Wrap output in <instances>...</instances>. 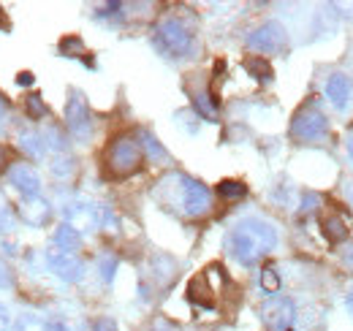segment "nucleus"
<instances>
[{
  "label": "nucleus",
  "instance_id": "26",
  "mask_svg": "<svg viewBox=\"0 0 353 331\" xmlns=\"http://www.w3.org/2000/svg\"><path fill=\"white\" fill-rule=\"evenodd\" d=\"M28 112H30V117H33V120L46 117V106H44V101H41V95H39V92H33V95L28 98Z\"/></svg>",
  "mask_w": 353,
  "mask_h": 331
},
{
  "label": "nucleus",
  "instance_id": "23",
  "mask_svg": "<svg viewBox=\"0 0 353 331\" xmlns=\"http://www.w3.org/2000/svg\"><path fill=\"white\" fill-rule=\"evenodd\" d=\"M261 288L266 293H277L280 290V274H277L274 266H266L264 272H261Z\"/></svg>",
  "mask_w": 353,
  "mask_h": 331
},
{
  "label": "nucleus",
  "instance_id": "11",
  "mask_svg": "<svg viewBox=\"0 0 353 331\" xmlns=\"http://www.w3.org/2000/svg\"><path fill=\"white\" fill-rule=\"evenodd\" d=\"M8 179L22 196H39L41 190V177L30 163H14L8 168Z\"/></svg>",
  "mask_w": 353,
  "mask_h": 331
},
{
  "label": "nucleus",
  "instance_id": "33",
  "mask_svg": "<svg viewBox=\"0 0 353 331\" xmlns=\"http://www.w3.org/2000/svg\"><path fill=\"white\" fill-rule=\"evenodd\" d=\"M17 84H22V87H25V84H33V74H28V71L19 74V77H17Z\"/></svg>",
  "mask_w": 353,
  "mask_h": 331
},
{
  "label": "nucleus",
  "instance_id": "8",
  "mask_svg": "<svg viewBox=\"0 0 353 331\" xmlns=\"http://www.w3.org/2000/svg\"><path fill=\"white\" fill-rule=\"evenodd\" d=\"M46 263H49L52 274H57L65 283H79L85 277V263L74 252H65V250H57V248L46 250Z\"/></svg>",
  "mask_w": 353,
  "mask_h": 331
},
{
  "label": "nucleus",
  "instance_id": "10",
  "mask_svg": "<svg viewBox=\"0 0 353 331\" xmlns=\"http://www.w3.org/2000/svg\"><path fill=\"white\" fill-rule=\"evenodd\" d=\"M248 46L256 52H277L285 46V28L280 22H264L248 36Z\"/></svg>",
  "mask_w": 353,
  "mask_h": 331
},
{
  "label": "nucleus",
  "instance_id": "37",
  "mask_svg": "<svg viewBox=\"0 0 353 331\" xmlns=\"http://www.w3.org/2000/svg\"><path fill=\"white\" fill-rule=\"evenodd\" d=\"M348 310H351V312H353V290H351V293H348Z\"/></svg>",
  "mask_w": 353,
  "mask_h": 331
},
{
  "label": "nucleus",
  "instance_id": "29",
  "mask_svg": "<svg viewBox=\"0 0 353 331\" xmlns=\"http://www.w3.org/2000/svg\"><path fill=\"white\" fill-rule=\"evenodd\" d=\"M92 331H120V329H117V323H114L112 318H98V321L92 323Z\"/></svg>",
  "mask_w": 353,
  "mask_h": 331
},
{
  "label": "nucleus",
  "instance_id": "38",
  "mask_svg": "<svg viewBox=\"0 0 353 331\" xmlns=\"http://www.w3.org/2000/svg\"><path fill=\"white\" fill-rule=\"evenodd\" d=\"M0 114H6V101L0 98Z\"/></svg>",
  "mask_w": 353,
  "mask_h": 331
},
{
  "label": "nucleus",
  "instance_id": "9",
  "mask_svg": "<svg viewBox=\"0 0 353 331\" xmlns=\"http://www.w3.org/2000/svg\"><path fill=\"white\" fill-rule=\"evenodd\" d=\"M63 217H65V225H71L79 234H88V231H95L103 223V209L77 201V204H68L63 209Z\"/></svg>",
  "mask_w": 353,
  "mask_h": 331
},
{
  "label": "nucleus",
  "instance_id": "30",
  "mask_svg": "<svg viewBox=\"0 0 353 331\" xmlns=\"http://www.w3.org/2000/svg\"><path fill=\"white\" fill-rule=\"evenodd\" d=\"M8 326H11V315H8V310L0 304V331H8Z\"/></svg>",
  "mask_w": 353,
  "mask_h": 331
},
{
  "label": "nucleus",
  "instance_id": "32",
  "mask_svg": "<svg viewBox=\"0 0 353 331\" xmlns=\"http://www.w3.org/2000/svg\"><path fill=\"white\" fill-rule=\"evenodd\" d=\"M8 214V199H6V193L0 190V217H6Z\"/></svg>",
  "mask_w": 353,
  "mask_h": 331
},
{
  "label": "nucleus",
  "instance_id": "7",
  "mask_svg": "<svg viewBox=\"0 0 353 331\" xmlns=\"http://www.w3.org/2000/svg\"><path fill=\"white\" fill-rule=\"evenodd\" d=\"M65 123H68L71 133H74L77 139H88L90 130H92L90 106L79 90H71V95H68V103H65Z\"/></svg>",
  "mask_w": 353,
  "mask_h": 331
},
{
  "label": "nucleus",
  "instance_id": "13",
  "mask_svg": "<svg viewBox=\"0 0 353 331\" xmlns=\"http://www.w3.org/2000/svg\"><path fill=\"white\" fill-rule=\"evenodd\" d=\"M351 95H353V84L345 74L329 77V82H326V98L332 101L334 109H345L351 103Z\"/></svg>",
  "mask_w": 353,
  "mask_h": 331
},
{
  "label": "nucleus",
  "instance_id": "17",
  "mask_svg": "<svg viewBox=\"0 0 353 331\" xmlns=\"http://www.w3.org/2000/svg\"><path fill=\"white\" fill-rule=\"evenodd\" d=\"M19 147L30 158H39V155H44V136L39 130H22L19 133Z\"/></svg>",
  "mask_w": 353,
  "mask_h": 331
},
{
  "label": "nucleus",
  "instance_id": "18",
  "mask_svg": "<svg viewBox=\"0 0 353 331\" xmlns=\"http://www.w3.org/2000/svg\"><path fill=\"white\" fill-rule=\"evenodd\" d=\"M218 193H221L225 201H236V199H245L248 188L242 182H236V179H225V182L218 185Z\"/></svg>",
  "mask_w": 353,
  "mask_h": 331
},
{
  "label": "nucleus",
  "instance_id": "24",
  "mask_svg": "<svg viewBox=\"0 0 353 331\" xmlns=\"http://www.w3.org/2000/svg\"><path fill=\"white\" fill-rule=\"evenodd\" d=\"M141 139H144V141H141V147L150 152V158H152V161H161V158H166V150H163V147H161V144H158V141H155L150 133H144Z\"/></svg>",
  "mask_w": 353,
  "mask_h": 331
},
{
  "label": "nucleus",
  "instance_id": "15",
  "mask_svg": "<svg viewBox=\"0 0 353 331\" xmlns=\"http://www.w3.org/2000/svg\"><path fill=\"white\" fill-rule=\"evenodd\" d=\"M188 299L199 307H212V288L207 285V274H199L188 285Z\"/></svg>",
  "mask_w": 353,
  "mask_h": 331
},
{
  "label": "nucleus",
  "instance_id": "35",
  "mask_svg": "<svg viewBox=\"0 0 353 331\" xmlns=\"http://www.w3.org/2000/svg\"><path fill=\"white\" fill-rule=\"evenodd\" d=\"M345 147H348V155H351V161H353V128L348 130V139H345Z\"/></svg>",
  "mask_w": 353,
  "mask_h": 331
},
{
  "label": "nucleus",
  "instance_id": "3",
  "mask_svg": "<svg viewBox=\"0 0 353 331\" xmlns=\"http://www.w3.org/2000/svg\"><path fill=\"white\" fill-rule=\"evenodd\" d=\"M155 43L169 57H188L193 52V36H190V30L179 19L161 22L158 25V33H155Z\"/></svg>",
  "mask_w": 353,
  "mask_h": 331
},
{
  "label": "nucleus",
  "instance_id": "16",
  "mask_svg": "<svg viewBox=\"0 0 353 331\" xmlns=\"http://www.w3.org/2000/svg\"><path fill=\"white\" fill-rule=\"evenodd\" d=\"M52 242H54V248L57 250H65V252H74V250H79L82 245V234L79 231H74L71 225H60L54 234H52Z\"/></svg>",
  "mask_w": 353,
  "mask_h": 331
},
{
  "label": "nucleus",
  "instance_id": "6",
  "mask_svg": "<svg viewBox=\"0 0 353 331\" xmlns=\"http://www.w3.org/2000/svg\"><path fill=\"white\" fill-rule=\"evenodd\" d=\"M294 318H296V307L291 299L277 296V299H269L261 307V321L269 331H291Z\"/></svg>",
  "mask_w": 353,
  "mask_h": 331
},
{
  "label": "nucleus",
  "instance_id": "22",
  "mask_svg": "<svg viewBox=\"0 0 353 331\" xmlns=\"http://www.w3.org/2000/svg\"><path fill=\"white\" fill-rule=\"evenodd\" d=\"M82 52H85V43L77 36H68L60 41V54H65V57H82Z\"/></svg>",
  "mask_w": 353,
  "mask_h": 331
},
{
  "label": "nucleus",
  "instance_id": "20",
  "mask_svg": "<svg viewBox=\"0 0 353 331\" xmlns=\"http://www.w3.org/2000/svg\"><path fill=\"white\" fill-rule=\"evenodd\" d=\"M11 331H46V326L36 315H19V318L14 321Z\"/></svg>",
  "mask_w": 353,
  "mask_h": 331
},
{
  "label": "nucleus",
  "instance_id": "5",
  "mask_svg": "<svg viewBox=\"0 0 353 331\" xmlns=\"http://www.w3.org/2000/svg\"><path fill=\"white\" fill-rule=\"evenodd\" d=\"M326 130H329L326 114H323L318 106H312V103L302 106V109L296 112L294 123H291V136L299 139V141H315V139L326 136Z\"/></svg>",
  "mask_w": 353,
  "mask_h": 331
},
{
  "label": "nucleus",
  "instance_id": "31",
  "mask_svg": "<svg viewBox=\"0 0 353 331\" xmlns=\"http://www.w3.org/2000/svg\"><path fill=\"white\" fill-rule=\"evenodd\" d=\"M8 163H11V158H8V150H6V147H0V174L11 168Z\"/></svg>",
  "mask_w": 353,
  "mask_h": 331
},
{
  "label": "nucleus",
  "instance_id": "21",
  "mask_svg": "<svg viewBox=\"0 0 353 331\" xmlns=\"http://www.w3.org/2000/svg\"><path fill=\"white\" fill-rule=\"evenodd\" d=\"M193 103H196V109H199L201 117H207V120H215V117H218V109H215V103L210 101V95L199 92V95L193 98Z\"/></svg>",
  "mask_w": 353,
  "mask_h": 331
},
{
  "label": "nucleus",
  "instance_id": "34",
  "mask_svg": "<svg viewBox=\"0 0 353 331\" xmlns=\"http://www.w3.org/2000/svg\"><path fill=\"white\" fill-rule=\"evenodd\" d=\"M46 331H68V326L60 323V321H54V323H46Z\"/></svg>",
  "mask_w": 353,
  "mask_h": 331
},
{
  "label": "nucleus",
  "instance_id": "14",
  "mask_svg": "<svg viewBox=\"0 0 353 331\" xmlns=\"http://www.w3.org/2000/svg\"><path fill=\"white\" fill-rule=\"evenodd\" d=\"M321 231H323V237H326L332 245H340V242L348 237V220H345L343 214H329V217H323Z\"/></svg>",
  "mask_w": 353,
  "mask_h": 331
},
{
  "label": "nucleus",
  "instance_id": "39",
  "mask_svg": "<svg viewBox=\"0 0 353 331\" xmlns=\"http://www.w3.org/2000/svg\"><path fill=\"white\" fill-rule=\"evenodd\" d=\"M3 25H6V19H3V11H0V28H3Z\"/></svg>",
  "mask_w": 353,
  "mask_h": 331
},
{
  "label": "nucleus",
  "instance_id": "4",
  "mask_svg": "<svg viewBox=\"0 0 353 331\" xmlns=\"http://www.w3.org/2000/svg\"><path fill=\"white\" fill-rule=\"evenodd\" d=\"M179 204L188 217H201L212 207V193L207 185L190 177H179Z\"/></svg>",
  "mask_w": 353,
  "mask_h": 331
},
{
  "label": "nucleus",
  "instance_id": "2",
  "mask_svg": "<svg viewBox=\"0 0 353 331\" xmlns=\"http://www.w3.org/2000/svg\"><path fill=\"white\" fill-rule=\"evenodd\" d=\"M141 158H144L141 144H139L133 136H125V133H123V136H114V139L109 141L106 155H103V168H106L109 177L125 179V177H131V174L139 171Z\"/></svg>",
  "mask_w": 353,
  "mask_h": 331
},
{
  "label": "nucleus",
  "instance_id": "25",
  "mask_svg": "<svg viewBox=\"0 0 353 331\" xmlns=\"http://www.w3.org/2000/svg\"><path fill=\"white\" fill-rule=\"evenodd\" d=\"M49 166H52V174H54V177H68V174L74 171V161H71L68 155H60V158H54V161H52Z\"/></svg>",
  "mask_w": 353,
  "mask_h": 331
},
{
  "label": "nucleus",
  "instance_id": "12",
  "mask_svg": "<svg viewBox=\"0 0 353 331\" xmlns=\"http://www.w3.org/2000/svg\"><path fill=\"white\" fill-rule=\"evenodd\" d=\"M49 212H52V207L41 196H25L19 201V217L28 225H44L46 220H49Z\"/></svg>",
  "mask_w": 353,
  "mask_h": 331
},
{
  "label": "nucleus",
  "instance_id": "28",
  "mask_svg": "<svg viewBox=\"0 0 353 331\" xmlns=\"http://www.w3.org/2000/svg\"><path fill=\"white\" fill-rule=\"evenodd\" d=\"M0 288H14V274L3 258H0Z\"/></svg>",
  "mask_w": 353,
  "mask_h": 331
},
{
  "label": "nucleus",
  "instance_id": "27",
  "mask_svg": "<svg viewBox=\"0 0 353 331\" xmlns=\"http://www.w3.org/2000/svg\"><path fill=\"white\" fill-rule=\"evenodd\" d=\"M114 269H117V261L114 258H101V277L109 283L114 277Z\"/></svg>",
  "mask_w": 353,
  "mask_h": 331
},
{
  "label": "nucleus",
  "instance_id": "1",
  "mask_svg": "<svg viewBox=\"0 0 353 331\" xmlns=\"http://www.w3.org/2000/svg\"><path fill=\"white\" fill-rule=\"evenodd\" d=\"M225 248L234 261H239L242 266H250L277 248V228L261 217H245L228 231Z\"/></svg>",
  "mask_w": 353,
  "mask_h": 331
},
{
  "label": "nucleus",
  "instance_id": "19",
  "mask_svg": "<svg viewBox=\"0 0 353 331\" xmlns=\"http://www.w3.org/2000/svg\"><path fill=\"white\" fill-rule=\"evenodd\" d=\"M245 68H248L253 77H259L261 82L272 79V66L266 63L264 57H248V60H245Z\"/></svg>",
  "mask_w": 353,
  "mask_h": 331
},
{
  "label": "nucleus",
  "instance_id": "36",
  "mask_svg": "<svg viewBox=\"0 0 353 331\" xmlns=\"http://www.w3.org/2000/svg\"><path fill=\"white\" fill-rule=\"evenodd\" d=\"M348 201H351V207H353V182L348 185Z\"/></svg>",
  "mask_w": 353,
  "mask_h": 331
}]
</instances>
